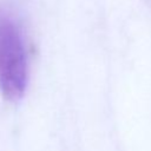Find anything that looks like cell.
<instances>
[{"mask_svg":"<svg viewBox=\"0 0 151 151\" xmlns=\"http://www.w3.org/2000/svg\"><path fill=\"white\" fill-rule=\"evenodd\" d=\"M27 84L25 46L17 27L0 22V90L8 100L22 97Z\"/></svg>","mask_w":151,"mask_h":151,"instance_id":"cell-1","label":"cell"}]
</instances>
